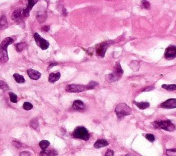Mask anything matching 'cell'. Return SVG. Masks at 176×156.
I'll return each mask as SVG.
<instances>
[{
	"label": "cell",
	"instance_id": "6da1fadb",
	"mask_svg": "<svg viewBox=\"0 0 176 156\" xmlns=\"http://www.w3.org/2000/svg\"><path fill=\"white\" fill-rule=\"evenodd\" d=\"M13 39L11 37H7L4 39L0 44V62L6 63L9 59L8 55L7 48L9 45L13 43Z\"/></svg>",
	"mask_w": 176,
	"mask_h": 156
},
{
	"label": "cell",
	"instance_id": "7a4b0ae2",
	"mask_svg": "<svg viewBox=\"0 0 176 156\" xmlns=\"http://www.w3.org/2000/svg\"><path fill=\"white\" fill-rule=\"evenodd\" d=\"M115 112L118 116L119 119H122L127 116H129L131 114L132 109L128 105H127L125 103H119L116 107Z\"/></svg>",
	"mask_w": 176,
	"mask_h": 156
},
{
	"label": "cell",
	"instance_id": "3957f363",
	"mask_svg": "<svg viewBox=\"0 0 176 156\" xmlns=\"http://www.w3.org/2000/svg\"><path fill=\"white\" fill-rule=\"evenodd\" d=\"M73 137L77 139H81L83 140H88L90 139V135L87 129L83 127H78L72 133Z\"/></svg>",
	"mask_w": 176,
	"mask_h": 156
},
{
	"label": "cell",
	"instance_id": "277c9868",
	"mask_svg": "<svg viewBox=\"0 0 176 156\" xmlns=\"http://www.w3.org/2000/svg\"><path fill=\"white\" fill-rule=\"evenodd\" d=\"M154 125L155 128L164 129V130L167 131H174L176 129L175 126L172 123V122L170 120L155 121Z\"/></svg>",
	"mask_w": 176,
	"mask_h": 156
},
{
	"label": "cell",
	"instance_id": "5b68a950",
	"mask_svg": "<svg viewBox=\"0 0 176 156\" xmlns=\"http://www.w3.org/2000/svg\"><path fill=\"white\" fill-rule=\"evenodd\" d=\"M34 39H35L36 44H37V45L41 50H47L49 48V45H50V44H49L48 41L42 38L41 36L38 34V33H35Z\"/></svg>",
	"mask_w": 176,
	"mask_h": 156
},
{
	"label": "cell",
	"instance_id": "8992f818",
	"mask_svg": "<svg viewBox=\"0 0 176 156\" xmlns=\"http://www.w3.org/2000/svg\"><path fill=\"white\" fill-rule=\"evenodd\" d=\"M86 89V87L83 85L79 84H71L67 85L66 89L67 92L71 93H79L83 92Z\"/></svg>",
	"mask_w": 176,
	"mask_h": 156
},
{
	"label": "cell",
	"instance_id": "52a82bcc",
	"mask_svg": "<svg viewBox=\"0 0 176 156\" xmlns=\"http://www.w3.org/2000/svg\"><path fill=\"white\" fill-rule=\"evenodd\" d=\"M164 56L167 60H171L176 57V46L170 45L166 49Z\"/></svg>",
	"mask_w": 176,
	"mask_h": 156
},
{
	"label": "cell",
	"instance_id": "ba28073f",
	"mask_svg": "<svg viewBox=\"0 0 176 156\" xmlns=\"http://www.w3.org/2000/svg\"><path fill=\"white\" fill-rule=\"evenodd\" d=\"M24 17H25L24 11V10L21 8L16 10V11H15L13 12H12V14L11 15V18L12 20H14L16 22H18V23L21 21L22 19H24Z\"/></svg>",
	"mask_w": 176,
	"mask_h": 156
},
{
	"label": "cell",
	"instance_id": "9c48e42d",
	"mask_svg": "<svg viewBox=\"0 0 176 156\" xmlns=\"http://www.w3.org/2000/svg\"><path fill=\"white\" fill-rule=\"evenodd\" d=\"M107 46H108V44L106 42H104L102 43V44L98 45L96 48V52L97 56H100V57H104L107 51Z\"/></svg>",
	"mask_w": 176,
	"mask_h": 156
},
{
	"label": "cell",
	"instance_id": "30bf717a",
	"mask_svg": "<svg viewBox=\"0 0 176 156\" xmlns=\"http://www.w3.org/2000/svg\"><path fill=\"white\" fill-rule=\"evenodd\" d=\"M160 107L164 108V109L176 108V99L175 98L168 99L167 101L162 102L160 105Z\"/></svg>",
	"mask_w": 176,
	"mask_h": 156
},
{
	"label": "cell",
	"instance_id": "8fae6325",
	"mask_svg": "<svg viewBox=\"0 0 176 156\" xmlns=\"http://www.w3.org/2000/svg\"><path fill=\"white\" fill-rule=\"evenodd\" d=\"M38 1L39 0H27V2H28L27 6H26V8L24 10L25 17H28L29 14H30V12L31 11V10L32 9V8H33L35 4H36L38 2Z\"/></svg>",
	"mask_w": 176,
	"mask_h": 156
},
{
	"label": "cell",
	"instance_id": "7c38bea8",
	"mask_svg": "<svg viewBox=\"0 0 176 156\" xmlns=\"http://www.w3.org/2000/svg\"><path fill=\"white\" fill-rule=\"evenodd\" d=\"M27 73L29 77L32 79V80H38L41 76V74L39 72L35 70V69H29L27 71Z\"/></svg>",
	"mask_w": 176,
	"mask_h": 156
},
{
	"label": "cell",
	"instance_id": "4fadbf2b",
	"mask_svg": "<svg viewBox=\"0 0 176 156\" xmlns=\"http://www.w3.org/2000/svg\"><path fill=\"white\" fill-rule=\"evenodd\" d=\"M120 76H121V74H120L114 71L113 73H112V74L106 75L105 78L109 83H113L118 81L120 78Z\"/></svg>",
	"mask_w": 176,
	"mask_h": 156
},
{
	"label": "cell",
	"instance_id": "5bb4252c",
	"mask_svg": "<svg viewBox=\"0 0 176 156\" xmlns=\"http://www.w3.org/2000/svg\"><path fill=\"white\" fill-rule=\"evenodd\" d=\"M72 107L74 109H75V110L81 111V110H84V109H86V106H85V104L83 103V101H81L80 100H76L73 102Z\"/></svg>",
	"mask_w": 176,
	"mask_h": 156
},
{
	"label": "cell",
	"instance_id": "9a60e30c",
	"mask_svg": "<svg viewBox=\"0 0 176 156\" xmlns=\"http://www.w3.org/2000/svg\"><path fill=\"white\" fill-rule=\"evenodd\" d=\"M108 145H109V142L107 140H104V139H99V140H96V142L94 143V147L96 149H100L107 147V146Z\"/></svg>",
	"mask_w": 176,
	"mask_h": 156
},
{
	"label": "cell",
	"instance_id": "2e32d148",
	"mask_svg": "<svg viewBox=\"0 0 176 156\" xmlns=\"http://www.w3.org/2000/svg\"><path fill=\"white\" fill-rule=\"evenodd\" d=\"M61 78V74L59 72L57 73H51L48 77V81L51 83H54L55 82L59 80Z\"/></svg>",
	"mask_w": 176,
	"mask_h": 156
},
{
	"label": "cell",
	"instance_id": "e0dca14e",
	"mask_svg": "<svg viewBox=\"0 0 176 156\" xmlns=\"http://www.w3.org/2000/svg\"><path fill=\"white\" fill-rule=\"evenodd\" d=\"M9 89V86L5 81H0V95H2L4 92H7Z\"/></svg>",
	"mask_w": 176,
	"mask_h": 156
},
{
	"label": "cell",
	"instance_id": "ac0fdd59",
	"mask_svg": "<svg viewBox=\"0 0 176 156\" xmlns=\"http://www.w3.org/2000/svg\"><path fill=\"white\" fill-rule=\"evenodd\" d=\"M8 27V21L6 17L3 15L0 17V30H4Z\"/></svg>",
	"mask_w": 176,
	"mask_h": 156
},
{
	"label": "cell",
	"instance_id": "d6986e66",
	"mask_svg": "<svg viewBox=\"0 0 176 156\" xmlns=\"http://www.w3.org/2000/svg\"><path fill=\"white\" fill-rule=\"evenodd\" d=\"M28 47V45L25 42H21V43H19V44L15 45V48L16 50H17L18 52H21L23 50Z\"/></svg>",
	"mask_w": 176,
	"mask_h": 156
},
{
	"label": "cell",
	"instance_id": "ffe728a7",
	"mask_svg": "<svg viewBox=\"0 0 176 156\" xmlns=\"http://www.w3.org/2000/svg\"><path fill=\"white\" fill-rule=\"evenodd\" d=\"M58 154L57 151L54 150V149H50V150H48V149L43 150V151L41 152L40 155H57Z\"/></svg>",
	"mask_w": 176,
	"mask_h": 156
},
{
	"label": "cell",
	"instance_id": "44dd1931",
	"mask_svg": "<svg viewBox=\"0 0 176 156\" xmlns=\"http://www.w3.org/2000/svg\"><path fill=\"white\" fill-rule=\"evenodd\" d=\"M13 77L17 83H25V78H24V76L21 74H19L17 73H15L13 74Z\"/></svg>",
	"mask_w": 176,
	"mask_h": 156
},
{
	"label": "cell",
	"instance_id": "7402d4cb",
	"mask_svg": "<svg viewBox=\"0 0 176 156\" xmlns=\"http://www.w3.org/2000/svg\"><path fill=\"white\" fill-rule=\"evenodd\" d=\"M135 105L139 109H145L146 108H148L150 106V104L147 102H135Z\"/></svg>",
	"mask_w": 176,
	"mask_h": 156
},
{
	"label": "cell",
	"instance_id": "603a6c76",
	"mask_svg": "<svg viewBox=\"0 0 176 156\" xmlns=\"http://www.w3.org/2000/svg\"><path fill=\"white\" fill-rule=\"evenodd\" d=\"M50 142L48 140H41L39 145V147L42 149V150H45V149H48V147L50 146Z\"/></svg>",
	"mask_w": 176,
	"mask_h": 156
},
{
	"label": "cell",
	"instance_id": "cb8c5ba5",
	"mask_svg": "<svg viewBox=\"0 0 176 156\" xmlns=\"http://www.w3.org/2000/svg\"><path fill=\"white\" fill-rule=\"evenodd\" d=\"M163 89H167L169 91H173V90H176V85L174 84H171V85H167V84H164L162 85Z\"/></svg>",
	"mask_w": 176,
	"mask_h": 156
},
{
	"label": "cell",
	"instance_id": "d4e9b609",
	"mask_svg": "<svg viewBox=\"0 0 176 156\" xmlns=\"http://www.w3.org/2000/svg\"><path fill=\"white\" fill-rule=\"evenodd\" d=\"M9 96L11 101L13 103H17V96L12 92H9Z\"/></svg>",
	"mask_w": 176,
	"mask_h": 156
},
{
	"label": "cell",
	"instance_id": "484cf974",
	"mask_svg": "<svg viewBox=\"0 0 176 156\" xmlns=\"http://www.w3.org/2000/svg\"><path fill=\"white\" fill-rule=\"evenodd\" d=\"M33 108V105H32L30 102H25L24 105H23V109H25L26 111L31 110V109Z\"/></svg>",
	"mask_w": 176,
	"mask_h": 156
},
{
	"label": "cell",
	"instance_id": "4316f807",
	"mask_svg": "<svg viewBox=\"0 0 176 156\" xmlns=\"http://www.w3.org/2000/svg\"><path fill=\"white\" fill-rule=\"evenodd\" d=\"M30 127L34 129H37L38 127H39V122H38V120L37 119H33V120H32L30 122Z\"/></svg>",
	"mask_w": 176,
	"mask_h": 156
},
{
	"label": "cell",
	"instance_id": "83f0119b",
	"mask_svg": "<svg viewBox=\"0 0 176 156\" xmlns=\"http://www.w3.org/2000/svg\"><path fill=\"white\" fill-rule=\"evenodd\" d=\"M98 85H99L98 83H96L95 81H91L90 83L86 86V89H93L95 88Z\"/></svg>",
	"mask_w": 176,
	"mask_h": 156
},
{
	"label": "cell",
	"instance_id": "f1b7e54d",
	"mask_svg": "<svg viewBox=\"0 0 176 156\" xmlns=\"http://www.w3.org/2000/svg\"><path fill=\"white\" fill-rule=\"evenodd\" d=\"M141 5H142V7L143 8H145V9H149L150 8V3L149 2L146 1V0H142V3H141Z\"/></svg>",
	"mask_w": 176,
	"mask_h": 156
},
{
	"label": "cell",
	"instance_id": "f546056e",
	"mask_svg": "<svg viewBox=\"0 0 176 156\" xmlns=\"http://www.w3.org/2000/svg\"><path fill=\"white\" fill-rule=\"evenodd\" d=\"M166 154L169 156H176V149H168Z\"/></svg>",
	"mask_w": 176,
	"mask_h": 156
},
{
	"label": "cell",
	"instance_id": "4dcf8cb0",
	"mask_svg": "<svg viewBox=\"0 0 176 156\" xmlns=\"http://www.w3.org/2000/svg\"><path fill=\"white\" fill-rule=\"evenodd\" d=\"M145 137L148 140H149L151 142H154V140H155V137L153 134H146L145 135Z\"/></svg>",
	"mask_w": 176,
	"mask_h": 156
},
{
	"label": "cell",
	"instance_id": "1f68e13d",
	"mask_svg": "<svg viewBox=\"0 0 176 156\" xmlns=\"http://www.w3.org/2000/svg\"><path fill=\"white\" fill-rule=\"evenodd\" d=\"M113 155H114V152H113L112 150H111V149H108L105 154L106 156H113Z\"/></svg>",
	"mask_w": 176,
	"mask_h": 156
},
{
	"label": "cell",
	"instance_id": "d6a6232c",
	"mask_svg": "<svg viewBox=\"0 0 176 156\" xmlns=\"http://www.w3.org/2000/svg\"><path fill=\"white\" fill-rule=\"evenodd\" d=\"M58 65L57 63H52V64H50V65H49L48 69H51L52 68H53L54 66H56V65Z\"/></svg>",
	"mask_w": 176,
	"mask_h": 156
},
{
	"label": "cell",
	"instance_id": "836d02e7",
	"mask_svg": "<svg viewBox=\"0 0 176 156\" xmlns=\"http://www.w3.org/2000/svg\"><path fill=\"white\" fill-rule=\"evenodd\" d=\"M49 30H50V26H45L43 28H42V31L44 32H48Z\"/></svg>",
	"mask_w": 176,
	"mask_h": 156
},
{
	"label": "cell",
	"instance_id": "e575fe53",
	"mask_svg": "<svg viewBox=\"0 0 176 156\" xmlns=\"http://www.w3.org/2000/svg\"><path fill=\"white\" fill-rule=\"evenodd\" d=\"M31 155V154L30 153H29V152H27V151H24V152H22L21 154H20V155Z\"/></svg>",
	"mask_w": 176,
	"mask_h": 156
},
{
	"label": "cell",
	"instance_id": "d590c367",
	"mask_svg": "<svg viewBox=\"0 0 176 156\" xmlns=\"http://www.w3.org/2000/svg\"><path fill=\"white\" fill-rule=\"evenodd\" d=\"M153 89H154V87H147L146 88L143 89L142 91H144V92H145V91H150V90H152Z\"/></svg>",
	"mask_w": 176,
	"mask_h": 156
}]
</instances>
